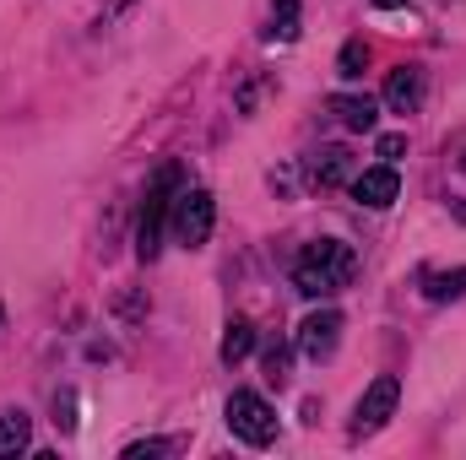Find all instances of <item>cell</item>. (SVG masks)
<instances>
[{"label": "cell", "instance_id": "6", "mask_svg": "<svg viewBox=\"0 0 466 460\" xmlns=\"http://www.w3.org/2000/svg\"><path fill=\"white\" fill-rule=\"evenodd\" d=\"M337 346H342V315H337V309H315V315L299 325V352H304L309 363L337 357Z\"/></svg>", "mask_w": 466, "mask_h": 460}, {"label": "cell", "instance_id": "8", "mask_svg": "<svg viewBox=\"0 0 466 460\" xmlns=\"http://www.w3.org/2000/svg\"><path fill=\"white\" fill-rule=\"evenodd\" d=\"M326 115H337L348 130H374L380 125V104L369 98V93H337V98H326Z\"/></svg>", "mask_w": 466, "mask_h": 460}, {"label": "cell", "instance_id": "19", "mask_svg": "<svg viewBox=\"0 0 466 460\" xmlns=\"http://www.w3.org/2000/svg\"><path fill=\"white\" fill-rule=\"evenodd\" d=\"M125 5H136V0H115V11H125Z\"/></svg>", "mask_w": 466, "mask_h": 460}, {"label": "cell", "instance_id": "3", "mask_svg": "<svg viewBox=\"0 0 466 460\" xmlns=\"http://www.w3.org/2000/svg\"><path fill=\"white\" fill-rule=\"evenodd\" d=\"M212 228H218V201H212V190H201V185L179 190V195H174V212H168V233H174V244L201 249V244L212 238Z\"/></svg>", "mask_w": 466, "mask_h": 460}, {"label": "cell", "instance_id": "4", "mask_svg": "<svg viewBox=\"0 0 466 460\" xmlns=\"http://www.w3.org/2000/svg\"><path fill=\"white\" fill-rule=\"evenodd\" d=\"M228 428H233V439L266 450V445L277 439V406H271L260 390H233L228 395Z\"/></svg>", "mask_w": 466, "mask_h": 460}, {"label": "cell", "instance_id": "7", "mask_svg": "<svg viewBox=\"0 0 466 460\" xmlns=\"http://www.w3.org/2000/svg\"><path fill=\"white\" fill-rule=\"evenodd\" d=\"M396 195H401V174H396L390 163H380V168H363V174L352 179V201H358V206H369V212H385Z\"/></svg>", "mask_w": 466, "mask_h": 460}, {"label": "cell", "instance_id": "12", "mask_svg": "<svg viewBox=\"0 0 466 460\" xmlns=\"http://www.w3.org/2000/svg\"><path fill=\"white\" fill-rule=\"evenodd\" d=\"M249 352H255V325H249L244 315H233L228 325H223V346H218V357L233 368V363H244Z\"/></svg>", "mask_w": 466, "mask_h": 460}, {"label": "cell", "instance_id": "11", "mask_svg": "<svg viewBox=\"0 0 466 460\" xmlns=\"http://www.w3.org/2000/svg\"><path fill=\"white\" fill-rule=\"evenodd\" d=\"M27 439H33V417H27L22 406L0 412V460H5V455H22V450H27Z\"/></svg>", "mask_w": 466, "mask_h": 460}, {"label": "cell", "instance_id": "17", "mask_svg": "<svg viewBox=\"0 0 466 460\" xmlns=\"http://www.w3.org/2000/svg\"><path fill=\"white\" fill-rule=\"evenodd\" d=\"M407 152V135H380V157L390 163V157H401Z\"/></svg>", "mask_w": 466, "mask_h": 460}, {"label": "cell", "instance_id": "1", "mask_svg": "<svg viewBox=\"0 0 466 460\" xmlns=\"http://www.w3.org/2000/svg\"><path fill=\"white\" fill-rule=\"evenodd\" d=\"M352 282H358V249L342 244V238H315L293 260V287L304 298H337Z\"/></svg>", "mask_w": 466, "mask_h": 460}, {"label": "cell", "instance_id": "9", "mask_svg": "<svg viewBox=\"0 0 466 460\" xmlns=\"http://www.w3.org/2000/svg\"><path fill=\"white\" fill-rule=\"evenodd\" d=\"M418 104H423V71H418V65L390 71V82H385V109H390V115H412Z\"/></svg>", "mask_w": 466, "mask_h": 460}, {"label": "cell", "instance_id": "5", "mask_svg": "<svg viewBox=\"0 0 466 460\" xmlns=\"http://www.w3.org/2000/svg\"><path fill=\"white\" fill-rule=\"evenodd\" d=\"M396 401H401V385H396V374H380L363 395H358V412H352V439H363V434H380L390 417H396Z\"/></svg>", "mask_w": 466, "mask_h": 460}, {"label": "cell", "instance_id": "10", "mask_svg": "<svg viewBox=\"0 0 466 460\" xmlns=\"http://www.w3.org/2000/svg\"><path fill=\"white\" fill-rule=\"evenodd\" d=\"M309 185H320V190H331V185H342L352 174V152L348 146H320V152H309Z\"/></svg>", "mask_w": 466, "mask_h": 460}, {"label": "cell", "instance_id": "20", "mask_svg": "<svg viewBox=\"0 0 466 460\" xmlns=\"http://www.w3.org/2000/svg\"><path fill=\"white\" fill-rule=\"evenodd\" d=\"M461 168H466V163H461Z\"/></svg>", "mask_w": 466, "mask_h": 460}, {"label": "cell", "instance_id": "18", "mask_svg": "<svg viewBox=\"0 0 466 460\" xmlns=\"http://www.w3.org/2000/svg\"><path fill=\"white\" fill-rule=\"evenodd\" d=\"M374 5H380V11H396V5H407V0H374Z\"/></svg>", "mask_w": 466, "mask_h": 460}, {"label": "cell", "instance_id": "15", "mask_svg": "<svg viewBox=\"0 0 466 460\" xmlns=\"http://www.w3.org/2000/svg\"><path fill=\"white\" fill-rule=\"evenodd\" d=\"M363 65H369V44H363V38H348L342 55H337V76H342V82H358Z\"/></svg>", "mask_w": 466, "mask_h": 460}, {"label": "cell", "instance_id": "13", "mask_svg": "<svg viewBox=\"0 0 466 460\" xmlns=\"http://www.w3.org/2000/svg\"><path fill=\"white\" fill-rule=\"evenodd\" d=\"M271 38L282 44L299 38V0H271Z\"/></svg>", "mask_w": 466, "mask_h": 460}, {"label": "cell", "instance_id": "14", "mask_svg": "<svg viewBox=\"0 0 466 460\" xmlns=\"http://www.w3.org/2000/svg\"><path fill=\"white\" fill-rule=\"evenodd\" d=\"M451 298H466V265L461 271H440V276H429V304H451Z\"/></svg>", "mask_w": 466, "mask_h": 460}, {"label": "cell", "instance_id": "2", "mask_svg": "<svg viewBox=\"0 0 466 460\" xmlns=\"http://www.w3.org/2000/svg\"><path fill=\"white\" fill-rule=\"evenodd\" d=\"M174 195H179V168H157L147 201H141V217H136V255L141 260H157L163 255V228H168V212H174Z\"/></svg>", "mask_w": 466, "mask_h": 460}, {"label": "cell", "instance_id": "16", "mask_svg": "<svg viewBox=\"0 0 466 460\" xmlns=\"http://www.w3.org/2000/svg\"><path fill=\"white\" fill-rule=\"evenodd\" d=\"M174 439H141V445H125V460H141V455H168Z\"/></svg>", "mask_w": 466, "mask_h": 460}]
</instances>
